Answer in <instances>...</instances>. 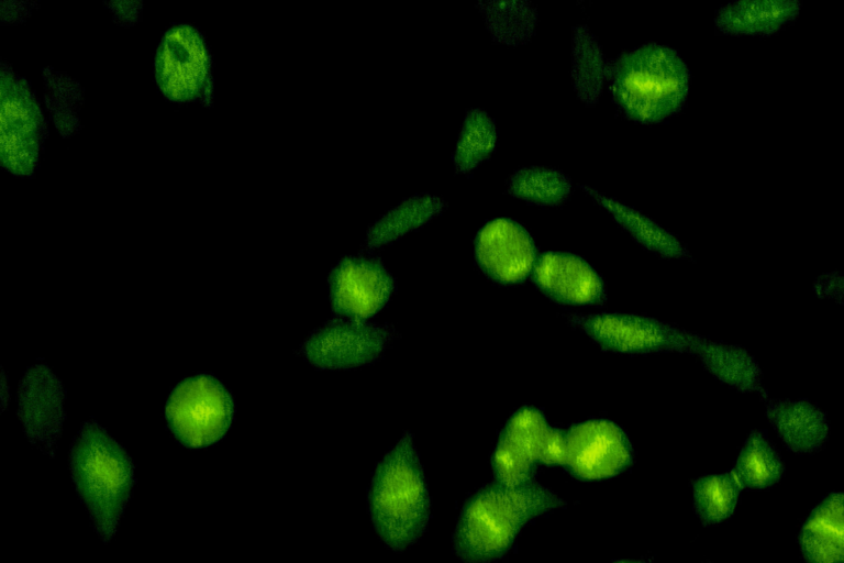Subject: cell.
I'll return each instance as SVG.
<instances>
[{
    "label": "cell",
    "instance_id": "obj_26",
    "mask_svg": "<svg viewBox=\"0 0 844 563\" xmlns=\"http://www.w3.org/2000/svg\"><path fill=\"white\" fill-rule=\"evenodd\" d=\"M508 190L512 196L534 205L555 206L569 196L571 181L556 168L528 166L511 175Z\"/></svg>",
    "mask_w": 844,
    "mask_h": 563
},
{
    "label": "cell",
    "instance_id": "obj_14",
    "mask_svg": "<svg viewBox=\"0 0 844 563\" xmlns=\"http://www.w3.org/2000/svg\"><path fill=\"white\" fill-rule=\"evenodd\" d=\"M531 276L543 294L563 305L601 306L607 299L602 277L586 260L573 253L541 254Z\"/></svg>",
    "mask_w": 844,
    "mask_h": 563
},
{
    "label": "cell",
    "instance_id": "obj_29",
    "mask_svg": "<svg viewBox=\"0 0 844 563\" xmlns=\"http://www.w3.org/2000/svg\"><path fill=\"white\" fill-rule=\"evenodd\" d=\"M8 399H9V386L7 384L5 374H4L3 369H2V375H1V401H2V406L1 407H2V410L5 409V405L8 402Z\"/></svg>",
    "mask_w": 844,
    "mask_h": 563
},
{
    "label": "cell",
    "instance_id": "obj_8",
    "mask_svg": "<svg viewBox=\"0 0 844 563\" xmlns=\"http://www.w3.org/2000/svg\"><path fill=\"white\" fill-rule=\"evenodd\" d=\"M565 432L564 467L577 479L601 481L625 472L634 461L628 433L606 418H591Z\"/></svg>",
    "mask_w": 844,
    "mask_h": 563
},
{
    "label": "cell",
    "instance_id": "obj_11",
    "mask_svg": "<svg viewBox=\"0 0 844 563\" xmlns=\"http://www.w3.org/2000/svg\"><path fill=\"white\" fill-rule=\"evenodd\" d=\"M157 85L171 101L200 97L209 86L210 56L201 34L189 25L169 29L155 59Z\"/></svg>",
    "mask_w": 844,
    "mask_h": 563
},
{
    "label": "cell",
    "instance_id": "obj_4",
    "mask_svg": "<svg viewBox=\"0 0 844 563\" xmlns=\"http://www.w3.org/2000/svg\"><path fill=\"white\" fill-rule=\"evenodd\" d=\"M69 470L97 533L109 541L134 484L132 459L103 427L88 419L71 443Z\"/></svg>",
    "mask_w": 844,
    "mask_h": 563
},
{
    "label": "cell",
    "instance_id": "obj_23",
    "mask_svg": "<svg viewBox=\"0 0 844 563\" xmlns=\"http://www.w3.org/2000/svg\"><path fill=\"white\" fill-rule=\"evenodd\" d=\"M487 30L500 43L518 45L529 41L537 24V9L526 0H480L477 2Z\"/></svg>",
    "mask_w": 844,
    "mask_h": 563
},
{
    "label": "cell",
    "instance_id": "obj_16",
    "mask_svg": "<svg viewBox=\"0 0 844 563\" xmlns=\"http://www.w3.org/2000/svg\"><path fill=\"white\" fill-rule=\"evenodd\" d=\"M717 380L740 393L767 391L763 387V371L755 356L745 347L693 332L689 353Z\"/></svg>",
    "mask_w": 844,
    "mask_h": 563
},
{
    "label": "cell",
    "instance_id": "obj_9",
    "mask_svg": "<svg viewBox=\"0 0 844 563\" xmlns=\"http://www.w3.org/2000/svg\"><path fill=\"white\" fill-rule=\"evenodd\" d=\"M334 317L369 320L390 301L396 280L384 262L368 254L342 257L327 278Z\"/></svg>",
    "mask_w": 844,
    "mask_h": 563
},
{
    "label": "cell",
    "instance_id": "obj_18",
    "mask_svg": "<svg viewBox=\"0 0 844 563\" xmlns=\"http://www.w3.org/2000/svg\"><path fill=\"white\" fill-rule=\"evenodd\" d=\"M801 10L799 0H735L714 14L715 29L731 35H770L793 21Z\"/></svg>",
    "mask_w": 844,
    "mask_h": 563
},
{
    "label": "cell",
    "instance_id": "obj_3",
    "mask_svg": "<svg viewBox=\"0 0 844 563\" xmlns=\"http://www.w3.org/2000/svg\"><path fill=\"white\" fill-rule=\"evenodd\" d=\"M367 504L377 534L395 551L410 548L426 530L431 496L409 431L403 432L376 465Z\"/></svg>",
    "mask_w": 844,
    "mask_h": 563
},
{
    "label": "cell",
    "instance_id": "obj_24",
    "mask_svg": "<svg viewBox=\"0 0 844 563\" xmlns=\"http://www.w3.org/2000/svg\"><path fill=\"white\" fill-rule=\"evenodd\" d=\"M743 486L729 470L719 474H707L692 484V505L704 526L720 523L735 511Z\"/></svg>",
    "mask_w": 844,
    "mask_h": 563
},
{
    "label": "cell",
    "instance_id": "obj_19",
    "mask_svg": "<svg viewBox=\"0 0 844 563\" xmlns=\"http://www.w3.org/2000/svg\"><path fill=\"white\" fill-rule=\"evenodd\" d=\"M581 189L601 206L635 242L647 251L673 260H692L679 239L640 210L607 196L588 185Z\"/></svg>",
    "mask_w": 844,
    "mask_h": 563
},
{
    "label": "cell",
    "instance_id": "obj_6",
    "mask_svg": "<svg viewBox=\"0 0 844 563\" xmlns=\"http://www.w3.org/2000/svg\"><path fill=\"white\" fill-rule=\"evenodd\" d=\"M397 336L389 323L333 317L302 340L297 354L316 369H352L377 362Z\"/></svg>",
    "mask_w": 844,
    "mask_h": 563
},
{
    "label": "cell",
    "instance_id": "obj_25",
    "mask_svg": "<svg viewBox=\"0 0 844 563\" xmlns=\"http://www.w3.org/2000/svg\"><path fill=\"white\" fill-rule=\"evenodd\" d=\"M498 131L492 118L480 108L469 109L464 118L453 152L456 170L471 173L495 150Z\"/></svg>",
    "mask_w": 844,
    "mask_h": 563
},
{
    "label": "cell",
    "instance_id": "obj_5",
    "mask_svg": "<svg viewBox=\"0 0 844 563\" xmlns=\"http://www.w3.org/2000/svg\"><path fill=\"white\" fill-rule=\"evenodd\" d=\"M235 415L230 390L211 374H197L178 383L166 402L165 418L177 440L202 448L221 440Z\"/></svg>",
    "mask_w": 844,
    "mask_h": 563
},
{
    "label": "cell",
    "instance_id": "obj_7",
    "mask_svg": "<svg viewBox=\"0 0 844 563\" xmlns=\"http://www.w3.org/2000/svg\"><path fill=\"white\" fill-rule=\"evenodd\" d=\"M568 321L601 350L628 355L688 354L693 336L691 331L636 313L573 314Z\"/></svg>",
    "mask_w": 844,
    "mask_h": 563
},
{
    "label": "cell",
    "instance_id": "obj_27",
    "mask_svg": "<svg viewBox=\"0 0 844 563\" xmlns=\"http://www.w3.org/2000/svg\"><path fill=\"white\" fill-rule=\"evenodd\" d=\"M538 463L531 449L502 429L491 456L493 481L517 487L535 481Z\"/></svg>",
    "mask_w": 844,
    "mask_h": 563
},
{
    "label": "cell",
    "instance_id": "obj_13",
    "mask_svg": "<svg viewBox=\"0 0 844 563\" xmlns=\"http://www.w3.org/2000/svg\"><path fill=\"white\" fill-rule=\"evenodd\" d=\"M475 257L489 278L504 285L523 282L537 258L530 233L509 218L492 219L478 231Z\"/></svg>",
    "mask_w": 844,
    "mask_h": 563
},
{
    "label": "cell",
    "instance_id": "obj_28",
    "mask_svg": "<svg viewBox=\"0 0 844 563\" xmlns=\"http://www.w3.org/2000/svg\"><path fill=\"white\" fill-rule=\"evenodd\" d=\"M814 290L817 296L831 298L842 302L843 295V277L841 273L832 272L826 273L817 280L814 284Z\"/></svg>",
    "mask_w": 844,
    "mask_h": 563
},
{
    "label": "cell",
    "instance_id": "obj_15",
    "mask_svg": "<svg viewBox=\"0 0 844 563\" xmlns=\"http://www.w3.org/2000/svg\"><path fill=\"white\" fill-rule=\"evenodd\" d=\"M765 415L787 450L796 454H813L822 450L829 438L831 424L828 415L807 398L760 397Z\"/></svg>",
    "mask_w": 844,
    "mask_h": 563
},
{
    "label": "cell",
    "instance_id": "obj_17",
    "mask_svg": "<svg viewBox=\"0 0 844 563\" xmlns=\"http://www.w3.org/2000/svg\"><path fill=\"white\" fill-rule=\"evenodd\" d=\"M807 563L844 562V495L832 492L809 514L799 532Z\"/></svg>",
    "mask_w": 844,
    "mask_h": 563
},
{
    "label": "cell",
    "instance_id": "obj_2",
    "mask_svg": "<svg viewBox=\"0 0 844 563\" xmlns=\"http://www.w3.org/2000/svg\"><path fill=\"white\" fill-rule=\"evenodd\" d=\"M607 82L612 101L626 119L651 124L684 108L690 71L675 48L648 42L608 62Z\"/></svg>",
    "mask_w": 844,
    "mask_h": 563
},
{
    "label": "cell",
    "instance_id": "obj_1",
    "mask_svg": "<svg viewBox=\"0 0 844 563\" xmlns=\"http://www.w3.org/2000/svg\"><path fill=\"white\" fill-rule=\"evenodd\" d=\"M567 501L536 479L517 487L495 481L464 501L452 536L454 554L463 563H489L506 556L531 521Z\"/></svg>",
    "mask_w": 844,
    "mask_h": 563
},
{
    "label": "cell",
    "instance_id": "obj_21",
    "mask_svg": "<svg viewBox=\"0 0 844 563\" xmlns=\"http://www.w3.org/2000/svg\"><path fill=\"white\" fill-rule=\"evenodd\" d=\"M731 470L744 489H764L782 478L785 463L767 431L756 428L746 437Z\"/></svg>",
    "mask_w": 844,
    "mask_h": 563
},
{
    "label": "cell",
    "instance_id": "obj_22",
    "mask_svg": "<svg viewBox=\"0 0 844 563\" xmlns=\"http://www.w3.org/2000/svg\"><path fill=\"white\" fill-rule=\"evenodd\" d=\"M444 202L436 196L421 194L410 197L373 224L366 235L364 250L373 252L413 231L442 211Z\"/></svg>",
    "mask_w": 844,
    "mask_h": 563
},
{
    "label": "cell",
    "instance_id": "obj_10",
    "mask_svg": "<svg viewBox=\"0 0 844 563\" xmlns=\"http://www.w3.org/2000/svg\"><path fill=\"white\" fill-rule=\"evenodd\" d=\"M1 164L14 175H30L37 163L43 118L23 80L1 71Z\"/></svg>",
    "mask_w": 844,
    "mask_h": 563
},
{
    "label": "cell",
    "instance_id": "obj_12",
    "mask_svg": "<svg viewBox=\"0 0 844 563\" xmlns=\"http://www.w3.org/2000/svg\"><path fill=\"white\" fill-rule=\"evenodd\" d=\"M65 397L62 380L44 361L30 365L20 379L16 412L24 434L51 456L66 419Z\"/></svg>",
    "mask_w": 844,
    "mask_h": 563
},
{
    "label": "cell",
    "instance_id": "obj_20",
    "mask_svg": "<svg viewBox=\"0 0 844 563\" xmlns=\"http://www.w3.org/2000/svg\"><path fill=\"white\" fill-rule=\"evenodd\" d=\"M608 62L603 49L586 24H577L571 36V79L578 99L595 106L607 81Z\"/></svg>",
    "mask_w": 844,
    "mask_h": 563
},
{
    "label": "cell",
    "instance_id": "obj_30",
    "mask_svg": "<svg viewBox=\"0 0 844 563\" xmlns=\"http://www.w3.org/2000/svg\"><path fill=\"white\" fill-rule=\"evenodd\" d=\"M611 563H648V562L642 559H621V560H615Z\"/></svg>",
    "mask_w": 844,
    "mask_h": 563
}]
</instances>
